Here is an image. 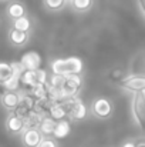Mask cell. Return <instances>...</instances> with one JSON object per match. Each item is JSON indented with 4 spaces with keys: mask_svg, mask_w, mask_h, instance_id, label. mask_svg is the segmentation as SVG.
I'll list each match as a JSON object with an SVG mask.
<instances>
[{
    "mask_svg": "<svg viewBox=\"0 0 145 147\" xmlns=\"http://www.w3.org/2000/svg\"><path fill=\"white\" fill-rule=\"evenodd\" d=\"M50 69L53 71V74H58V76H76V74H81L83 69H84V63L80 57L77 56H71V57H64V59H55L51 61Z\"/></svg>",
    "mask_w": 145,
    "mask_h": 147,
    "instance_id": "6da1fadb",
    "label": "cell"
},
{
    "mask_svg": "<svg viewBox=\"0 0 145 147\" xmlns=\"http://www.w3.org/2000/svg\"><path fill=\"white\" fill-rule=\"evenodd\" d=\"M131 109H132L134 120L137 121V124L142 130H145V94H144V92L134 93L132 103H131Z\"/></svg>",
    "mask_w": 145,
    "mask_h": 147,
    "instance_id": "7a4b0ae2",
    "label": "cell"
},
{
    "mask_svg": "<svg viewBox=\"0 0 145 147\" xmlns=\"http://www.w3.org/2000/svg\"><path fill=\"white\" fill-rule=\"evenodd\" d=\"M47 82V71L46 70H26L21 74V84H24L26 87L31 89L34 86L39 84H46Z\"/></svg>",
    "mask_w": 145,
    "mask_h": 147,
    "instance_id": "3957f363",
    "label": "cell"
},
{
    "mask_svg": "<svg viewBox=\"0 0 145 147\" xmlns=\"http://www.w3.org/2000/svg\"><path fill=\"white\" fill-rule=\"evenodd\" d=\"M67 110H68V114L74 119V120H83L86 119L87 116V106L84 104V101L81 100L80 97H71V98H67L64 101Z\"/></svg>",
    "mask_w": 145,
    "mask_h": 147,
    "instance_id": "277c9868",
    "label": "cell"
},
{
    "mask_svg": "<svg viewBox=\"0 0 145 147\" xmlns=\"http://www.w3.org/2000/svg\"><path fill=\"white\" fill-rule=\"evenodd\" d=\"M83 86V79L80 74H76V76H68L65 77L63 86H61V90L64 93L65 98H71V97H76L77 93L80 92Z\"/></svg>",
    "mask_w": 145,
    "mask_h": 147,
    "instance_id": "5b68a950",
    "label": "cell"
},
{
    "mask_svg": "<svg viewBox=\"0 0 145 147\" xmlns=\"http://www.w3.org/2000/svg\"><path fill=\"white\" fill-rule=\"evenodd\" d=\"M91 111L98 119H108L111 116V113H112V104H111V101L108 98L98 97L93 101Z\"/></svg>",
    "mask_w": 145,
    "mask_h": 147,
    "instance_id": "8992f818",
    "label": "cell"
},
{
    "mask_svg": "<svg viewBox=\"0 0 145 147\" xmlns=\"http://www.w3.org/2000/svg\"><path fill=\"white\" fill-rule=\"evenodd\" d=\"M120 86L125 90L138 93V92H145V76L142 74H132L125 77L122 82H120Z\"/></svg>",
    "mask_w": 145,
    "mask_h": 147,
    "instance_id": "52a82bcc",
    "label": "cell"
},
{
    "mask_svg": "<svg viewBox=\"0 0 145 147\" xmlns=\"http://www.w3.org/2000/svg\"><path fill=\"white\" fill-rule=\"evenodd\" d=\"M0 103L1 106L9 111H16V109L21 103V93L19 92H3L0 94Z\"/></svg>",
    "mask_w": 145,
    "mask_h": 147,
    "instance_id": "ba28073f",
    "label": "cell"
},
{
    "mask_svg": "<svg viewBox=\"0 0 145 147\" xmlns=\"http://www.w3.org/2000/svg\"><path fill=\"white\" fill-rule=\"evenodd\" d=\"M6 130L10 134H23V131L26 130V124H24V119L19 117L14 113H10L4 121Z\"/></svg>",
    "mask_w": 145,
    "mask_h": 147,
    "instance_id": "9c48e42d",
    "label": "cell"
},
{
    "mask_svg": "<svg viewBox=\"0 0 145 147\" xmlns=\"http://www.w3.org/2000/svg\"><path fill=\"white\" fill-rule=\"evenodd\" d=\"M21 142L26 147H39L43 142V134L39 129H26L21 134Z\"/></svg>",
    "mask_w": 145,
    "mask_h": 147,
    "instance_id": "30bf717a",
    "label": "cell"
},
{
    "mask_svg": "<svg viewBox=\"0 0 145 147\" xmlns=\"http://www.w3.org/2000/svg\"><path fill=\"white\" fill-rule=\"evenodd\" d=\"M20 63L26 70H39L41 66V56L37 51H27L21 56Z\"/></svg>",
    "mask_w": 145,
    "mask_h": 147,
    "instance_id": "8fae6325",
    "label": "cell"
},
{
    "mask_svg": "<svg viewBox=\"0 0 145 147\" xmlns=\"http://www.w3.org/2000/svg\"><path fill=\"white\" fill-rule=\"evenodd\" d=\"M6 14H7L11 20L20 19V17L26 16V7H24V4L20 3V1H11V3L6 7Z\"/></svg>",
    "mask_w": 145,
    "mask_h": 147,
    "instance_id": "7c38bea8",
    "label": "cell"
},
{
    "mask_svg": "<svg viewBox=\"0 0 145 147\" xmlns=\"http://www.w3.org/2000/svg\"><path fill=\"white\" fill-rule=\"evenodd\" d=\"M29 40V33L26 32H20V30H16V29H10L9 30V42L16 46V47H21L27 43Z\"/></svg>",
    "mask_w": 145,
    "mask_h": 147,
    "instance_id": "4fadbf2b",
    "label": "cell"
},
{
    "mask_svg": "<svg viewBox=\"0 0 145 147\" xmlns=\"http://www.w3.org/2000/svg\"><path fill=\"white\" fill-rule=\"evenodd\" d=\"M68 114V110L65 107L64 103H54L50 109H48V116L51 119H54L55 121L64 120V117Z\"/></svg>",
    "mask_w": 145,
    "mask_h": 147,
    "instance_id": "5bb4252c",
    "label": "cell"
},
{
    "mask_svg": "<svg viewBox=\"0 0 145 147\" xmlns=\"http://www.w3.org/2000/svg\"><path fill=\"white\" fill-rule=\"evenodd\" d=\"M44 114L36 111V110H31L26 117H24V124H26V129H39L41 120H43Z\"/></svg>",
    "mask_w": 145,
    "mask_h": 147,
    "instance_id": "9a60e30c",
    "label": "cell"
},
{
    "mask_svg": "<svg viewBox=\"0 0 145 147\" xmlns=\"http://www.w3.org/2000/svg\"><path fill=\"white\" fill-rule=\"evenodd\" d=\"M55 126H57V121L48 116V117H43V120H41V123L39 126V130L41 131L43 136L48 137V136H53L54 134Z\"/></svg>",
    "mask_w": 145,
    "mask_h": 147,
    "instance_id": "2e32d148",
    "label": "cell"
},
{
    "mask_svg": "<svg viewBox=\"0 0 145 147\" xmlns=\"http://www.w3.org/2000/svg\"><path fill=\"white\" fill-rule=\"evenodd\" d=\"M71 131V126L67 120H60L57 121V126H55V130H54V137L55 139H64L70 134Z\"/></svg>",
    "mask_w": 145,
    "mask_h": 147,
    "instance_id": "e0dca14e",
    "label": "cell"
},
{
    "mask_svg": "<svg viewBox=\"0 0 145 147\" xmlns=\"http://www.w3.org/2000/svg\"><path fill=\"white\" fill-rule=\"evenodd\" d=\"M13 76H14V70H13L11 63L0 61V86L6 83L7 80H10Z\"/></svg>",
    "mask_w": 145,
    "mask_h": 147,
    "instance_id": "ac0fdd59",
    "label": "cell"
},
{
    "mask_svg": "<svg viewBox=\"0 0 145 147\" xmlns=\"http://www.w3.org/2000/svg\"><path fill=\"white\" fill-rule=\"evenodd\" d=\"M11 29H16V30L29 33V32L31 30V20H30L27 16H23V17H20V19H16V20H13V23H11Z\"/></svg>",
    "mask_w": 145,
    "mask_h": 147,
    "instance_id": "d6986e66",
    "label": "cell"
},
{
    "mask_svg": "<svg viewBox=\"0 0 145 147\" xmlns=\"http://www.w3.org/2000/svg\"><path fill=\"white\" fill-rule=\"evenodd\" d=\"M29 94L33 96L36 100H41V98H47L48 96V83L46 84H39V86H34L29 90Z\"/></svg>",
    "mask_w": 145,
    "mask_h": 147,
    "instance_id": "ffe728a7",
    "label": "cell"
},
{
    "mask_svg": "<svg viewBox=\"0 0 145 147\" xmlns=\"http://www.w3.org/2000/svg\"><path fill=\"white\" fill-rule=\"evenodd\" d=\"M20 84H21V76L14 74L10 80H7L6 83H3L1 87L4 89V92H19Z\"/></svg>",
    "mask_w": 145,
    "mask_h": 147,
    "instance_id": "44dd1931",
    "label": "cell"
},
{
    "mask_svg": "<svg viewBox=\"0 0 145 147\" xmlns=\"http://www.w3.org/2000/svg\"><path fill=\"white\" fill-rule=\"evenodd\" d=\"M71 6L74 10L80 11V13H84V11H88L91 7H93V0H70Z\"/></svg>",
    "mask_w": 145,
    "mask_h": 147,
    "instance_id": "7402d4cb",
    "label": "cell"
},
{
    "mask_svg": "<svg viewBox=\"0 0 145 147\" xmlns=\"http://www.w3.org/2000/svg\"><path fill=\"white\" fill-rule=\"evenodd\" d=\"M67 0H44V6L51 11H58L65 6Z\"/></svg>",
    "mask_w": 145,
    "mask_h": 147,
    "instance_id": "603a6c76",
    "label": "cell"
},
{
    "mask_svg": "<svg viewBox=\"0 0 145 147\" xmlns=\"http://www.w3.org/2000/svg\"><path fill=\"white\" fill-rule=\"evenodd\" d=\"M64 80H65V77H64V76L53 74V76L48 79V86H51V87H55V89H61V86H63Z\"/></svg>",
    "mask_w": 145,
    "mask_h": 147,
    "instance_id": "cb8c5ba5",
    "label": "cell"
},
{
    "mask_svg": "<svg viewBox=\"0 0 145 147\" xmlns=\"http://www.w3.org/2000/svg\"><path fill=\"white\" fill-rule=\"evenodd\" d=\"M39 147H57V144H55V142L53 140V139H43V142L40 143V146Z\"/></svg>",
    "mask_w": 145,
    "mask_h": 147,
    "instance_id": "d4e9b609",
    "label": "cell"
},
{
    "mask_svg": "<svg viewBox=\"0 0 145 147\" xmlns=\"http://www.w3.org/2000/svg\"><path fill=\"white\" fill-rule=\"evenodd\" d=\"M137 1H138V7L141 9V11H142V14L145 17V0H137Z\"/></svg>",
    "mask_w": 145,
    "mask_h": 147,
    "instance_id": "484cf974",
    "label": "cell"
},
{
    "mask_svg": "<svg viewBox=\"0 0 145 147\" xmlns=\"http://www.w3.org/2000/svg\"><path fill=\"white\" fill-rule=\"evenodd\" d=\"M121 147H137V144H135L134 142H125Z\"/></svg>",
    "mask_w": 145,
    "mask_h": 147,
    "instance_id": "4316f807",
    "label": "cell"
},
{
    "mask_svg": "<svg viewBox=\"0 0 145 147\" xmlns=\"http://www.w3.org/2000/svg\"><path fill=\"white\" fill-rule=\"evenodd\" d=\"M137 147H145V142H141V143H137Z\"/></svg>",
    "mask_w": 145,
    "mask_h": 147,
    "instance_id": "83f0119b",
    "label": "cell"
},
{
    "mask_svg": "<svg viewBox=\"0 0 145 147\" xmlns=\"http://www.w3.org/2000/svg\"><path fill=\"white\" fill-rule=\"evenodd\" d=\"M0 1H6V0H0Z\"/></svg>",
    "mask_w": 145,
    "mask_h": 147,
    "instance_id": "f1b7e54d",
    "label": "cell"
}]
</instances>
